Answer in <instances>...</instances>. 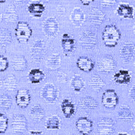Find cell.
<instances>
[{"mask_svg": "<svg viewBox=\"0 0 135 135\" xmlns=\"http://www.w3.org/2000/svg\"><path fill=\"white\" fill-rule=\"evenodd\" d=\"M121 37V33L115 25H107L102 32V40L104 44L110 48L115 47Z\"/></svg>", "mask_w": 135, "mask_h": 135, "instance_id": "cell-1", "label": "cell"}, {"mask_svg": "<svg viewBox=\"0 0 135 135\" xmlns=\"http://www.w3.org/2000/svg\"><path fill=\"white\" fill-rule=\"evenodd\" d=\"M15 34L16 40L20 43H26L31 37L32 30L26 22L20 21L17 23Z\"/></svg>", "mask_w": 135, "mask_h": 135, "instance_id": "cell-2", "label": "cell"}, {"mask_svg": "<svg viewBox=\"0 0 135 135\" xmlns=\"http://www.w3.org/2000/svg\"><path fill=\"white\" fill-rule=\"evenodd\" d=\"M59 95H60L59 89L53 83H46L42 87L40 93L42 98L49 104L55 103L57 100Z\"/></svg>", "mask_w": 135, "mask_h": 135, "instance_id": "cell-3", "label": "cell"}, {"mask_svg": "<svg viewBox=\"0 0 135 135\" xmlns=\"http://www.w3.org/2000/svg\"><path fill=\"white\" fill-rule=\"evenodd\" d=\"M47 52V47L43 40H37L33 42L30 49V55L33 61L41 62Z\"/></svg>", "mask_w": 135, "mask_h": 135, "instance_id": "cell-4", "label": "cell"}, {"mask_svg": "<svg viewBox=\"0 0 135 135\" xmlns=\"http://www.w3.org/2000/svg\"><path fill=\"white\" fill-rule=\"evenodd\" d=\"M60 31V25L54 17L46 19L42 23V32L48 38H54Z\"/></svg>", "mask_w": 135, "mask_h": 135, "instance_id": "cell-5", "label": "cell"}, {"mask_svg": "<svg viewBox=\"0 0 135 135\" xmlns=\"http://www.w3.org/2000/svg\"><path fill=\"white\" fill-rule=\"evenodd\" d=\"M79 41L80 46L86 50H93L97 44V39L96 34L90 30L83 32L80 36Z\"/></svg>", "mask_w": 135, "mask_h": 135, "instance_id": "cell-6", "label": "cell"}, {"mask_svg": "<svg viewBox=\"0 0 135 135\" xmlns=\"http://www.w3.org/2000/svg\"><path fill=\"white\" fill-rule=\"evenodd\" d=\"M114 122L110 117H102L97 123V133L99 135H110L114 132Z\"/></svg>", "mask_w": 135, "mask_h": 135, "instance_id": "cell-7", "label": "cell"}, {"mask_svg": "<svg viewBox=\"0 0 135 135\" xmlns=\"http://www.w3.org/2000/svg\"><path fill=\"white\" fill-rule=\"evenodd\" d=\"M101 102L106 108H114L119 102L118 95L114 90H107L102 95Z\"/></svg>", "mask_w": 135, "mask_h": 135, "instance_id": "cell-8", "label": "cell"}, {"mask_svg": "<svg viewBox=\"0 0 135 135\" xmlns=\"http://www.w3.org/2000/svg\"><path fill=\"white\" fill-rule=\"evenodd\" d=\"M12 129L16 134H22L27 130V120L22 114L14 115L12 120Z\"/></svg>", "mask_w": 135, "mask_h": 135, "instance_id": "cell-9", "label": "cell"}, {"mask_svg": "<svg viewBox=\"0 0 135 135\" xmlns=\"http://www.w3.org/2000/svg\"><path fill=\"white\" fill-rule=\"evenodd\" d=\"M76 128L83 135H89L93 130V121L86 117H80L76 121Z\"/></svg>", "mask_w": 135, "mask_h": 135, "instance_id": "cell-10", "label": "cell"}, {"mask_svg": "<svg viewBox=\"0 0 135 135\" xmlns=\"http://www.w3.org/2000/svg\"><path fill=\"white\" fill-rule=\"evenodd\" d=\"M61 46L64 54L66 56H70L75 51L76 41L73 36H71L70 34L64 33L62 34L61 39Z\"/></svg>", "mask_w": 135, "mask_h": 135, "instance_id": "cell-11", "label": "cell"}, {"mask_svg": "<svg viewBox=\"0 0 135 135\" xmlns=\"http://www.w3.org/2000/svg\"><path fill=\"white\" fill-rule=\"evenodd\" d=\"M121 59L125 62H130L133 60L135 56V46L132 42H125L120 50Z\"/></svg>", "mask_w": 135, "mask_h": 135, "instance_id": "cell-12", "label": "cell"}, {"mask_svg": "<svg viewBox=\"0 0 135 135\" xmlns=\"http://www.w3.org/2000/svg\"><path fill=\"white\" fill-rule=\"evenodd\" d=\"M116 14L123 19L132 20L134 19V8L128 3L121 2L117 6V8L116 9Z\"/></svg>", "mask_w": 135, "mask_h": 135, "instance_id": "cell-13", "label": "cell"}, {"mask_svg": "<svg viewBox=\"0 0 135 135\" xmlns=\"http://www.w3.org/2000/svg\"><path fill=\"white\" fill-rule=\"evenodd\" d=\"M29 13L35 18H40L46 10L45 6L39 0H32L27 6Z\"/></svg>", "mask_w": 135, "mask_h": 135, "instance_id": "cell-14", "label": "cell"}, {"mask_svg": "<svg viewBox=\"0 0 135 135\" xmlns=\"http://www.w3.org/2000/svg\"><path fill=\"white\" fill-rule=\"evenodd\" d=\"M30 101H31V96L28 90L21 89L17 91V94L16 95V102L20 108L22 109L26 108L30 104Z\"/></svg>", "mask_w": 135, "mask_h": 135, "instance_id": "cell-15", "label": "cell"}, {"mask_svg": "<svg viewBox=\"0 0 135 135\" xmlns=\"http://www.w3.org/2000/svg\"><path fill=\"white\" fill-rule=\"evenodd\" d=\"M116 66L114 60L110 56H106L103 57L97 64V69L100 72L110 73L114 71Z\"/></svg>", "mask_w": 135, "mask_h": 135, "instance_id": "cell-16", "label": "cell"}, {"mask_svg": "<svg viewBox=\"0 0 135 135\" xmlns=\"http://www.w3.org/2000/svg\"><path fill=\"white\" fill-rule=\"evenodd\" d=\"M70 20L76 28H80L85 22V13L80 8L75 7L70 16Z\"/></svg>", "mask_w": 135, "mask_h": 135, "instance_id": "cell-17", "label": "cell"}, {"mask_svg": "<svg viewBox=\"0 0 135 135\" xmlns=\"http://www.w3.org/2000/svg\"><path fill=\"white\" fill-rule=\"evenodd\" d=\"M131 78H132V76H131V71L127 70H124V69H121L118 70L113 76V79L115 81V83L122 84V85L128 84L131 82Z\"/></svg>", "mask_w": 135, "mask_h": 135, "instance_id": "cell-18", "label": "cell"}, {"mask_svg": "<svg viewBox=\"0 0 135 135\" xmlns=\"http://www.w3.org/2000/svg\"><path fill=\"white\" fill-rule=\"evenodd\" d=\"M60 108H61L63 116L67 119L71 118L73 115L75 114L76 106L70 99L62 100L60 104Z\"/></svg>", "mask_w": 135, "mask_h": 135, "instance_id": "cell-19", "label": "cell"}, {"mask_svg": "<svg viewBox=\"0 0 135 135\" xmlns=\"http://www.w3.org/2000/svg\"><path fill=\"white\" fill-rule=\"evenodd\" d=\"M94 66L95 63L94 61L86 56H80L76 60V66L78 67V69L86 73L92 71Z\"/></svg>", "mask_w": 135, "mask_h": 135, "instance_id": "cell-20", "label": "cell"}, {"mask_svg": "<svg viewBox=\"0 0 135 135\" xmlns=\"http://www.w3.org/2000/svg\"><path fill=\"white\" fill-rule=\"evenodd\" d=\"M134 115L132 111V110L127 107V106H121L117 112V118L119 119V120L127 123V122H131L134 120Z\"/></svg>", "mask_w": 135, "mask_h": 135, "instance_id": "cell-21", "label": "cell"}, {"mask_svg": "<svg viewBox=\"0 0 135 135\" xmlns=\"http://www.w3.org/2000/svg\"><path fill=\"white\" fill-rule=\"evenodd\" d=\"M105 20L104 13L97 8H93L89 12V20L94 25L100 26Z\"/></svg>", "mask_w": 135, "mask_h": 135, "instance_id": "cell-22", "label": "cell"}, {"mask_svg": "<svg viewBox=\"0 0 135 135\" xmlns=\"http://www.w3.org/2000/svg\"><path fill=\"white\" fill-rule=\"evenodd\" d=\"M46 77L44 72L40 69H32L28 74V80L32 84H37L42 82Z\"/></svg>", "mask_w": 135, "mask_h": 135, "instance_id": "cell-23", "label": "cell"}, {"mask_svg": "<svg viewBox=\"0 0 135 135\" xmlns=\"http://www.w3.org/2000/svg\"><path fill=\"white\" fill-rule=\"evenodd\" d=\"M3 19L7 22H16L18 20V14L13 5H9L3 13Z\"/></svg>", "mask_w": 135, "mask_h": 135, "instance_id": "cell-24", "label": "cell"}, {"mask_svg": "<svg viewBox=\"0 0 135 135\" xmlns=\"http://www.w3.org/2000/svg\"><path fill=\"white\" fill-rule=\"evenodd\" d=\"M79 105L83 110H94L97 107L98 104L94 97L86 96L80 99Z\"/></svg>", "mask_w": 135, "mask_h": 135, "instance_id": "cell-25", "label": "cell"}, {"mask_svg": "<svg viewBox=\"0 0 135 135\" xmlns=\"http://www.w3.org/2000/svg\"><path fill=\"white\" fill-rule=\"evenodd\" d=\"M61 65V57L58 53L52 54L46 60V66L50 70H55L60 67Z\"/></svg>", "mask_w": 135, "mask_h": 135, "instance_id": "cell-26", "label": "cell"}, {"mask_svg": "<svg viewBox=\"0 0 135 135\" xmlns=\"http://www.w3.org/2000/svg\"><path fill=\"white\" fill-rule=\"evenodd\" d=\"M17 80L13 74H9L2 81V86L8 91H14L17 86Z\"/></svg>", "mask_w": 135, "mask_h": 135, "instance_id": "cell-27", "label": "cell"}, {"mask_svg": "<svg viewBox=\"0 0 135 135\" xmlns=\"http://www.w3.org/2000/svg\"><path fill=\"white\" fill-rule=\"evenodd\" d=\"M12 65L14 70L21 72V71H24L26 70L28 63H27L26 59L24 56H16L12 60Z\"/></svg>", "mask_w": 135, "mask_h": 135, "instance_id": "cell-28", "label": "cell"}, {"mask_svg": "<svg viewBox=\"0 0 135 135\" xmlns=\"http://www.w3.org/2000/svg\"><path fill=\"white\" fill-rule=\"evenodd\" d=\"M89 85L94 91L100 92V91H101L103 90L104 86H105V83L99 76L94 75L90 80Z\"/></svg>", "mask_w": 135, "mask_h": 135, "instance_id": "cell-29", "label": "cell"}, {"mask_svg": "<svg viewBox=\"0 0 135 135\" xmlns=\"http://www.w3.org/2000/svg\"><path fill=\"white\" fill-rule=\"evenodd\" d=\"M30 114L32 119L35 120H41L45 117V111L40 104H36L32 107Z\"/></svg>", "mask_w": 135, "mask_h": 135, "instance_id": "cell-30", "label": "cell"}, {"mask_svg": "<svg viewBox=\"0 0 135 135\" xmlns=\"http://www.w3.org/2000/svg\"><path fill=\"white\" fill-rule=\"evenodd\" d=\"M46 128L47 130H60V119L57 115L50 117L46 122Z\"/></svg>", "mask_w": 135, "mask_h": 135, "instance_id": "cell-31", "label": "cell"}, {"mask_svg": "<svg viewBox=\"0 0 135 135\" xmlns=\"http://www.w3.org/2000/svg\"><path fill=\"white\" fill-rule=\"evenodd\" d=\"M70 85L75 92H80L83 90L85 86V82L80 75L75 74L71 80Z\"/></svg>", "mask_w": 135, "mask_h": 135, "instance_id": "cell-32", "label": "cell"}, {"mask_svg": "<svg viewBox=\"0 0 135 135\" xmlns=\"http://www.w3.org/2000/svg\"><path fill=\"white\" fill-rule=\"evenodd\" d=\"M0 104H1V108L3 110H9L12 107V100L11 97H9L8 94H2L1 95L0 98Z\"/></svg>", "mask_w": 135, "mask_h": 135, "instance_id": "cell-33", "label": "cell"}, {"mask_svg": "<svg viewBox=\"0 0 135 135\" xmlns=\"http://www.w3.org/2000/svg\"><path fill=\"white\" fill-rule=\"evenodd\" d=\"M12 41V34L7 29H2L1 30V43L2 45L5 43H9Z\"/></svg>", "mask_w": 135, "mask_h": 135, "instance_id": "cell-34", "label": "cell"}, {"mask_svg": "<svg viewBox=\"0 0 135 135\" xmlns=\"http://www.w3.org/2000/svg\"><path fill=\"white\" fill-rule=\"evenodd\" d=\"M9 124V119L8 117L3 114H0V133L4 134L6 133Z\"/></svg>", "mask_w": 135, "mask_h": 135, "instance_id": "cell-35", "label": "cell"}, {"mask_svg": "<svg viewBox=\"0 0 135 135\" xmlns=\"http://www.w3.org/2000/svg\"><path fill=\"white\" fill-rule=\"evenodd\" d=\"M8 67H9L8 59L5 56L1 55V56H0V71L4 72L5 70H7Z\"/></svg>", "mask_w": 135, "mask_h": 135, "instance_id": "cell-36", "label": "cell"}, {"mask_svg": "<svg viewBox=\"0 0 135 135\" xmlns=\"http://www.w3.org/2000/svg\"><path fill=\"white\" fill-rule=\"evenodd\" d=\"M117 0H100V5L103 7H110L116 3Z\"/></svg>", "mask_w": 135, "mask_h": 135, "instance_id": "cell-37", "label": "cell"}, {"mask_svg": "<svg viewBox=\"0 0 135 135\" xmlns=\"http://www.w3.org/2000/svg\"><path fill=\"white\" fill-rule=\"evenodd\" d=\"M67 79H68L67 75H66V73H65L64 72L60 71V72H59V73H57V80L60 82H61V83H66L67 81Z\"/></svg>", "mask_w": 135, "mask_h": 135, "instance_id": "cell-38", "label": "cell"}, {"mask_svg": "<svg viewBox=\"0 0 135 135\" xmlns=\"http://www.w3.org/2000/svg\"><path fill=\"white\" fill-rule=\"evenodd\" d=\"M129 96L131 97V99L135 102V84L131 88L130 91H129Z\"/></svg>", "mask_w": 135, "mask_h": 135, "instance_id": "cell-39", "label": "cell"}, {"mask_svg": "<svg viewBox=\"0 0 135 135\" xmlns=\"http://www.w3.org/2000/svg\"><path fill=\"white\" fill-rule=\"evenodd\" d=\"M56 12H57V13H58L59 16H63L64 13L66 12V9L62 6H59L56 8Z\"/></svg>", "mask_w": 135, "mask_h": 135, "instance_id": "cell-40", "label": "cell"}, {"mask_svg": "<svg viewBox=\"0 0 135 135\" xmlns=\"http://www.w3.org/2000/svg\"><path fill=\"white\" fill-rule=\"evenodd\" d=\"M29 135H44V134L42 131H31Z\"/></svg>", "mask_w": 135, "mask_h": 135, "instance_id": "cell-41", "label": "cell"}, {"mask_svg": "<svg viewBox=\"0 0 135 135\" xmlns=\"http://www.w3.org/2000/svg\"><path fill=\"white\" fill-rule=\"evenodd\" d=\"M81 2V3L84 6H89L90 3H92L94 0H80Z\"/></svg>", "mask_w": 135, "mask_h": 135, "instance_id": "cell-42", "label": "cell"}, {"mask_svg": "<svg viewBox=\"0 0 135 135\" xmlns=\"http://www.w3.org/2000/svg\"><path fill=\"white\" fill-rule=\"evenodd\" d=\"M15 2H16V3H22V2H25L26 0H13Z\"/></svg>", "mask_w": 135, "mask_h": 135, "instance_id": "cell-43", "label": "cell"}, {"mask_svg": "<svg viewBox=\"0 0 135 135\" xmlns=\"http://www.w3.org/2000/svg\"><path fill=\"white\" fill-rule=\"evenodd\" d=\"M117 135H129L127 133H125V132H120V133H118Z\"/></svg>", "mask_w": 135, "mask_h": 135, "instance_id": "cell-44", "label": "cell"}, {"mask_svg": "<svg viewBox=\"0 0 135 135\" xmlns=\"http://www.w3.org/2000/svg\"><path fill=\"white\" fill-rule=\"evenodd\" d=\"M6 1V0H0V2H1V3H4Z\"/></svg>", "mask_w": 135, "mask_h": 135, "instance_id": "cell-45", "label": "cell"}, {"mask_svg": "<svg viewBox=\"0 0 135 135\" xmlns=\"http://www.w3.org/2000/svg\"><path fill=\"white\" fill-rule=\"evenodd\" d=\"M134 36H135V23H134Z\"/></svg>", "mask_w": 135, "mask_h": 135, "instance_id": "cell-46", "label": "cell"}, {"mask_svg": "<svg viewBox=\"0 0 135 135\" xmlns=\"http://www.w3.org/2000/svg\"><path fill=\"white\" fill-rule=\"evenodd\" d=\"M134 67H135V62H134Z\"/></svg>", "mask_w": 135, "mask_h": 135, "instance_id": "cell-47", "label": "cell"}, {"mask_svg": "<svg viewBox=\"0 0 135 135\" xmlns=\"http://www.w3.org/2000/svg\"><path fill=\"white\" fill-rule=\"evenodd\" d=\"M134 130H135V123H134Z\"/></svg>", "mask_w": 135, "mask_h": 135, "instance_id": "cell-48", "label": "cell"}, {"mask_svg": "<svg viewBox=\"0 0 135 135\" xmlns=\"http://www.w3.org/2000/svg\"><path fill=\"white\" fill-rule=\"evenodd\" d=\"M47 1H52V0H47Z\"/></svg>", "mask_w": 135, "mask_h": 135, "instance_id": "cell-49", "label": "cell"}]
</instances>
